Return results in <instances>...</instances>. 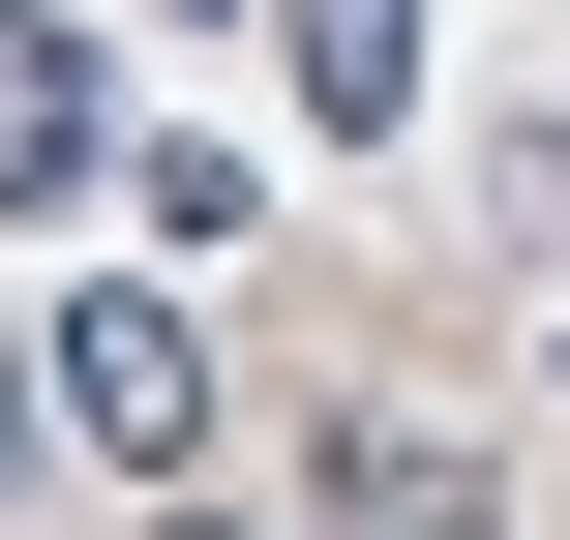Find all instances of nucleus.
I'll use <instances>...</instances> for the list:
<instances>
[{"instance_id":"obj_1","label":"nucleus","mask_w":570,"mask_h":540,"mask_svg":"<svg viewBox=\"0 0 570 540\" xmlns=\"http://www.w3.org/2000/svg\"><path fill=\"white\" fill-rule=\"evenodd\" d=\"M60 451L210 481V331H180V271H90V301H60Z\"/></svg>"},{"instance_id":"obj_2","label":"nucleus","mask_w":570,"mask_h":540,"mask_svg":"<svg viewBox=\"0 0 570 540\" xmlns=\"http://www.w3.org/2000/svg\"><path fill=\"white\" fill-rule=\"evenodd\" d=\"M90 150H120V120H90V30H60V0H0V210H60Z\"/></svg>"},{"instance_id":"obj_3","label":"nucleus","mask_w":570,"mask_h":540,"mask_svg":"<svg viewBox=\"0 0 570 540\" xmlns=\"http://www.w3.org/2000/svg\"><path fill=\"white\" fill-rule=\"evenodd\" d=\"M331 540H481V451L451 421H331Z\"/></svg>"},{"instance_id":"obj_4","label":"nucleus","mask_w":570,"mask_h":540,"mask_svg":"<svg viewBox=\"0 0 570 540\" xmlns=\"http://www.w3.org/2000/svg\"><path fill=\"white\" fill-rule=\"evenodd\" d=\"M301 120L391 150V120H421V0H301Z\"/></svg>"},{"instance_id":"obj_5","label":"nucleus","mask_w":570,"mask_h":540,"mask_svg":"<svg viewBox=\"0 0 570 540\" xmlns=\"http://www.w3.org/2000/svg\"><path fill=\"white\" fill-rule=\"evenodd\" d=\"M30 421H60V331H0V481H30Z\"/></svg>"},{"instance_id":"obj_6","label":"nucleus","mask_w":570,"mask_h":540,"mask_svg":"<svg viewBox=\"0 0 570 540\" xmlns=\"http://www.w3.org/2000/svg\"><path fill=\"white\" fill-rule=\"evenodd\" d=\"M180 540H240V511H180Z\"/></svg>"}]
</instances>
